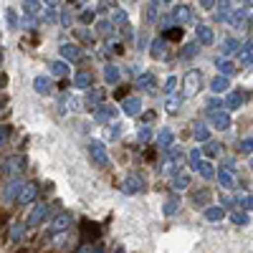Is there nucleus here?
I'll list each match as a JSON object with an SVG mask.
<instances>
[{"mask_svg": "<svg viewBox=\"0 0 253 253\" xmlns=\"http://www.w3.org/2000/svg\"><path fill=\"white\" fill-rule=\"evenodd\" d=\"M51 205H46V203H38L33 210H31V213H28V218H26V225H28V230H36L41 223H43L48 215H51Z\"/></svg>", "mask_w": 253, "mask_h": 253, "instance_id": "1", "label": "nucleus"}, {"mask_svg": "<svg viewBox=\"0 0 253 253\" xmlns=\"http://www.w3.org/2000/svg\"><path fill=\"white\" fill-rule=\"evenodd\" d=\"M74 223V215L71 213H56L51 218V225H48V236H61V233H66V230L71 228Z\"/></svg>", "mask_w": 253, "mask_h": 253, "instance_id": "2", "label": "nucleus"}, {"mask_svg": "<svg viewBox=\"0 0 253 253\" xmlns=\"http://www.w3.org/2000/svg\"><path fill=\"white\" fill-rule=\"evenodd\" d=\"M99 225L91 223V220H81V228H79V243H99Z\"/></svg>", "mask_w": 253, "mask_h": 253, "instance_id": "3", "label": "nucleus"}, {"mask_svg": "<svg viewBox=\"0 0 253 253\" xmlns=\"http://www.w3.org/2000/svg\"><path fill=\"white\" fill-rule=\"evenodd\" d=\"M122 193L124 195H137V193H144V177L142 175H126L124 180H122Z\"/></svg>", "mask_w": 253, "mask_h": 253, "instance_id": "4", "label": "nucleus"}, {"mask_svg": "<svg viewBox=\"0 0 253 253\" xmlns=\"http://www.w3.org/2000/svg\"><path fill=\"white\" fill-rule=\"evenodd\" d=\"M23 180H18V177H10L8 182H5V187H3V198H5V203H18V198H20V193H23Z\"/></svg>", "mask_w": 253, "mask_h": 253, "instance_id": "5", "label": "nucleus"}, {"mask_svg": "<svg viewBox=\"0 0 253 253\" xmlns=\"http://www.w3.org/2000/svg\"><path fill=\"white\" fill-rule=\"evenodd\" d=\"M89 155H91V160H94L99 167H109V155H107V147H104L101 142H96V139H91V142H89Z\"/></svg>", "mask_w": 253, "mask_h": 253, "instance_id": "6", "label": "nucleus"}, {"mask_svg": "<svg viewBox=\"0 0 253 253\" xmlns=\"http://www.w3.org/2000/svg\"><path fill=\"white\" fill-rule=\"evenodd\" d=\"M26 230H28V225L18 223V220H10V223H8V243H10V246H15V243H23V238H26Z\"/></svg>", "mask_w": 253, "mask_h": 253, "instance_id": "7", "label": "nucleus"}, {"mask_svg": "<svg viewBox=\"0 0 253 253\" xmlns=\"http://www.w3.org/2000/svg\"><path fill=\"white\" fill-rule=\"evenodd\" d=\"M208 117H210V124H213V126H218L220 132H225V129H230V126H233V122H230V114H228L225 109H218V112H208Z\"/></svg>", "mask_w": 253, "mask_h": 253, "instance_id": "8", "label": "nucleus"}, {"mask_svg": "<svg viewBox=\"0 0 253 253\" xmlns=\"http://www.w3.org/2000/svg\"><path fill=\"white\" fill-rule=\"evenodd\" d=\"M38 193H41V187L36 182H26L23 185V193H20V198H18V205H31L38 198Z\"/></svg>", "mask_w": 253, "mask_h": 253, "instance_id": "9", "label": "nucleus"}, {"mask_svg": "<svg viewBox=\"0 0 253 253\" xmlns=\"http://www.w3.org/2000/svg\"><path fill=\"white\" fill-rule=\"evenodd\" d=\"M117 117V107H107V104H99V107L94 109V122L96 124H104Z\"/></svg>", "mask_w": 253, "mask_h": 253, "instance_id": "10", "label": "nucleus"}, {"mask_svg": "<svg viewBox=\"0 0 253 253\" xmlns=\"http://www.w3.org/2000/svg\"><path fill=\"white\" fill-rule=\"evenodd\" d=\"M122 109H124L126 117H139V114H142V101L134 99V96H129V99H124Z\"/></svg>", "mask_w": 253, "mask_h": 253, "instance_id": "11", "label": "nucleus"}, {"mask_svg": "<svg viewBox=\"0 0 253 253\" xmlns=\"http://www.w3.org/2000/svg\"><path fill=\"white\" fill-rule=\"evenodd\" d=\"M200 84H203L200 74H198V71H190V74L185 76V94H195V91L200 89Z\"/></svg>", "mask_w": 253, "mask_h": 253, "instance_id": "12", "label": "nucleus"}, {"mask_svg": "<svg viewBox=\"0 0 253 253\" xmlns=\"http://www.w3.org/2000/svg\"><path fill=\"white\" fill-rule=\"evenodd\" d=\"M180 208H182L180 198H177V195H170V198L165 200V210H162V213H165L167 218H172V215H177V213H180Z\"/></svg>", "mask_w": 253, "mask_h": 253, "instance_id": "13", "label": "nucleus"}, {"mask_svg": "<svg viewBox=\"0 0 253 253\" xmlns=\"http://www.w3.org/2000/svg\"><path fill=\"white\" fill-rule=\"evenodd\" d=\"M205 218H208L210 223L223 220V218H225V208H223V205H208V208H205Z\"/></svg>", "mask_w": 253, "mask_h": 253, "instance_id": "14", "label": "nucleus"}, {"mask_svg": "<svg viewBox=\"0 0 253 253\" xmlns=\"http://www.w3.org/2000/svg\"><path fill=\"white\" fill-rule=\"evenodd\" d=\"M190 200H193V205H195V208H208V200H210V190H205V187L195 190V193L190 195Z\"/></svg>", "mask_w": 253, "mask_h": 253, "instance_id": "15", "label": "nucleus"}, {"mask_svg": "<svg viewBox=\"0 0 253 253\" xmlns=\"http://www.w3.org/2000/svg\"><path fill=\"white\" fill-rule=\"evenodd\" d=\"M193 137H195L198 142H208V139H210V129H208L203 122H198V124H193Z\"/></svg>", "mask_w": 253, "mask_h": 253, "instance_id": "16", "label": "nucleus"}, {"mask_svg": "<svg viewBox=\"0 0 253 253\" xmlns=\"http://www.w3.org/2000/svg\"><path fill=\"white\" fill-rule=\"evenodd\" d=\"M74 86H76V89H89V86H91V74L79 71V74L74 76Z\"/></svg>", "mask_w": 253, "mask_h": 253, "instance_id": "17", "label": "nucleus"}, {"mask_svg": "<svg viewBox=\"0 0 253 253\" xmlns=\"http://www.w3.org/2000/svg\"><path fill=\"white\" fill-rule=\"evenodd\" d=\"M155 84H157V79H155L152 74H144V76L137 79V86H139L142 91H152V89H155Z\"/></svg>", "mask_w": 253, "mask_h": 253, "instance_id": "18", "label": "nucleus"}, {"mask_svg": "<svg viewBox=\"0 0 253 253\" xmlns=\"http://www.w3.org/2000/svg\"><path fill=\"white\" fill-rule=\"evenodd\" d=\"M246 101V94H241V91H233L228 99H225V109H238L241 104Z\"/></svg>", "mask_w": 253, "mask_h": 253, "instance_id": "19", "label": "nucleus"}, {"mask_svg": "<svg viewBox=\"0 0 253 253\" xmlns=\"http://www.w3.org/2000/svg\"><path fill=\"white\" fill-rule=\"evenodd\" d=\"M33 89H36L38 94H51V81H48L46 76H36V81H33Z\"/></svg>", "mask_w": 253, "mask_h": 253, "instance_id": "20", "label": "nucleus"}, {"mask_svg": "<svg viewBox=\"0 0 253 253\" xmlns=\"http://www.w3.org/2000/svg\"><path fill=\"white\" fill-rule=\"evenodd\" d=\"M172 132L170 129H160V134H157V147H162V150H167V147H172Z\"/></svg>", "mask_w": 253, "mask_h": 253, "instance_id": "21", "label": "nucleus"}, {"mask_svg": "<svg viewBox=\"0 0 253 253\" xmlns=\"http://www.w3.org/2000/svg\"><path fill=\"white\" fill-rule=\"evenodd\" d=\"M187 160H190V167L198 172V167H200V162H203V147H195V150L187 155Z\"/></svg>", "mask_w": 253, "mask_h": 253, "instance_id": "22", "label": "nucleus"}, {"mask_svg": "<svg viewBox=\"0 0 253 253\" xmlns=\"http://www.w3.org/2000/svg\"><path fill=\"white\" fill-rule=\"evenodd\" d=\"M218 182H220V187H225V190H230L236 182H233V172L230 170H220L218 172Z\"/></svg>", "mask_w": 253, "mask_h": 253, "instance_id": "23", "label": "nucleus"}, {"mask_svg": "<svg viewBox=\"0 0 253 253\" xmlns=\"http://www.w3.org/2000/svg\"><path fill=\"white\" fill-rule=\"evenodd\" d=\"M172 187H175V190L190 187V175H187V172H177V175L172 177Z\"/></svg>", "mask_w": 253, "mask_h": 253, "instance_id": "24", "label": "nucleus"}, {"mask_svg": "<svg viewBox=\"0 0 253 253\" xmlns=\"http://www.w3.org/2000/svg\"><path fill=\"white\" fill-rule=\"evenodd\" d=\"M101 99H104V91H101V89H96V91H89V96H86V107L96 109L99 104H101Z\"/></svg>", "mask_w": 253, "mask_h": 253, "instance_id": "25", "label": "nucleus"}, {"mask_svg": "<svg viewBox=\"0 0 253 253\" xmlns=\"http://www.w3.org/2000/svg\"><path fill=\"white\" fill-rule=\"evenodd\" d=\"M76 253H104V246L101 243H79Z\"/></svg>", "mask_w": 253, "mask_h": 253, "instance_id": "26", "label": "nucleus"}, {"mask_svg": "<svg viewBox=\"0 0 253 253\" xmlns=\"http://www.w3.org/2000/svg\"><path fill=\"white\" fill-rule=\"evenodd\" d=\"M10 134H13V126L10 124H0V150L10 142Z\"/></svg>", "mask_w": 253, "mask_h": 253, "instance_id": "27", "label": "nucleus"}, {"mask_svg": "<svg viewBox=\"0 0 253 253\" xmlns=\"http://www.w3.org/2000/svg\"><path fill=\"white\" fill-rule=\"evenodd\" d=\"M220 147H223V144L210 142V139H208V142H205V147H203V155H205V157H215V155L220 152Z\"/></svg>", "mask_w": 253, "mask_h": 253, "instance_id": "28", "label": "nucleus"}, {"mask_svg": "<svg viewBox=\"0 0 253 253\" xmlns=\"http://www.w3.org/2000/svg\"><path fill=\"white\" fill-rule=\"evenodd\" d=\"M210 89H213L215 94H223V91L228 89V79H225V76H218V79H213V84H210Z\"/></svg>", "mask_w": 253, "mask_h": 253, "instance_id": "29", "label": "nucleus"}, {"mask_svg": "<svg viewBox=\"0 0 253 253\" xmlns=\"http://www.w3.org/2000/svg\"><path fill=\"white\" fill-rule=\"evenodd\" d=\"M238 152L241 155H253V137H246L238 142Z\"/></svg>", "mask_w": 253, "mask_h": 253, "instance_id": "30", "label": "nucleus"}, {"mask_svg": "<svg viewBox=\"0 0 253 253\" xmlns=\"http://www.w3.org/2000/svg\"><path fill=\"white\" fill-rule=\"evenodd\" d=\"M200 175L205 177V180H210V177H215V170H213V162H200Z\"/></svg>", "mask_w": 253, "mask_h": 253, "instance_id": "31", "label": "nucleus"}, {"mask_svg": "<svg viewBox=\"0 0 253 253\" xmlns=\"http://www.w3.org/2000/svg\"><path fill=\"white\" fill-rule=\"evenodd\" d=\"M230 220H233V225H248V213L246 210H236V213L230 215Z\"/></svg>", "mask_w": 253, "mask_h": 253, "instance_id": "32", "label": "nucleus"}, {"mask_svg": "<svg viewBox=\"0 0 253 253\" xmlns=\"http://www.w3.org/2000/svg\"><path fill=\"white\" fill-rule=\"evenodd\" d=\"M51 71H53L56 76H66V74H69V69H66V63H63V61H56V63H51Z\"/></svg>", "mask_w": 253, "mask_h": 253, "instance_id": "33", "label": "nucleus"}, {"mask_svg": "<svg viewBox=\"0 0 253 253\" xmlns=\"http://www.w3.org/2000/svg\"><path fill=\"white\" fill-rule=\"evenodd\" d=\"M180 104H182V99H180V96H170V99H167V112L175 114V112L180 109Z\"/></svg>", "mask_w": 253, "mask_h": 253, "instance_id": "34", "label": "nucleus"}, {"mask_svg": "<svg viewBox=\"0 0 253 253\" xmlns=\"http://www.w3.org/2000/svg\"><path fill=\"white\" fill-rule=\"evenodd\" d=\"M150 137H152V129H150V126H142L139 134H137V142L144 144V142H150Z\"/></svg>", "mask_w": 253, "mask_h": 253, "instance_id": "35", "label": "nucleus"}, {"mask_svg": "<svg viewBox=\"0 0 253 253\" xmlns=\"http://www.w3.org/2000/svg\"><path fill=\"white\" fill-rule=\"evenodd\" d=\"M238 205L246 210V213H251L253 210V195H246V198H238Z\"/></svg>", "mask_w": 253, "mask_h": 253, "instance_id": "36", "label": "nucleus"}, {"mask_svg": "<svg viewBox=\"0 0 253 253\" xmlns=\"http://www.w3.org/2000/svg\"><path fill=\"white\" fill-rule=\"evenodd\" d=\"M107 81H109V84H117V81H119V71H117V66H107Z\"/></svg>", "mask_w": 253, "mask_h": 253, "instance_id": "37", "label": "nucleus"}, {"mask_svg": "<svg viewBox=\"0 0 253 253\" xmlns=\"http://www.w3.org/2000/svg\"><path fill=\"white\" fill-rule=\"evenodd\" d=\"M61 51H63V56L71 58V61H76V58H79V48H74V46H63Z\"/></svg>", "mask_w": 253, "mask_h": 253, "instance_id": "38", "label": "nucleus"}, {"mask_svg": "<svg viewBox=\"0 0 253 253\" xmlns=\"http://www.w3.org/2000/svg\"><path fill=\"white\" fill-rule=\"evenodd\" d=\"M220 107H225L220 99H210V101H208V112H218Z\"/></svg>", "mask_w": 253, "mask_h": 253, "instance_id": "39", "label": "nucleus"}, {"mask_svg": "<svg viewBox=\"0 0 253 253\" xmlns=\"http://www.w3.org/2000/svg\"><path fill=\"white\" fill-rule=\"evenodd\" d=\"M107 134H109L112 139H117V137L122 134V124H112V126H109V132H107Z\"/></svg>", "mask_w": 253, "mask_h": 253, "instance_id": "40", "label": "nucleus"}, {"mask_svg": "<svg viewBox=\"0 0 253 253\" xmlns=\"http://www.w3.org/2000/svg\"><path fill=\"white\" fill-rule=\"evenodd\" d=\"M218 66H220V71H223V76H228L230 71H233V63H228V61H220V63H218Z\"/></svg>", "mask_w": 253, "mask_h": 253, "instance_id": "41", "label": "nucleus"}, {"mask_svg": "<svg viewBox=\"0 0 253 253\" xmlns=\"http://www.w3.org/2000/svg\"><path fill=\"white\" fill-rule=\"evenodd\" d=\"M198 36H200V41H203V43H210V38H213L208 28H200V31H198Z\"/></svg>", "mask_w": 253, "mask_h": 253, "instance_id": "42", "label": "nucleus"}, {"mask_svg": "<svg viewBox=\"0 0 253 253\" xmlns=\"http://www.w3.org/2000/svg\"><path fill=\"white\" fill-rule=\"evenodd\" d=\"M220 205H223V208H233V205H238V198H228V195H225V198L220 200Z\"/></svg>", "mask_w": 253, "mask_h": 253, "instance_id": "43", "label": "nucleus"}, {"mask_svg": "<svg viewBox=\"0 0 253 253\" xmlns=\"http://www.w3.org/2000/svg\"><path fill=\"white\" fill-rule=\"evenodd\" d=\"M177 89V79L172 76V79H167V84H165V91H175Z\"/></svg>", "mask_w": 253, "mask_h": 253, "instance_id": "44", "label": "nucleus"}, {"mask_svg": "<svg viewBox=\"0 0 253 253\" xmlns=\"http://www.w3.org/2000/svg\"><path fill=\"white\" fill-rule=\"evenodd\" d=\"M23 3H26V8L33 13V10H38V0H23Z\"/></svg>", "mask_w": 253, "mask_h": 253, "instance_id": "45", "label": "nucleus"}, {"mask_svg": "<svg viewBox=\"0 0 253 253\" xmlns=\"http://www.w3.org/2000/svg\"><path fill=\"white\" fill-rule=\"evenodd\" d=\"M5 104H8V99L0 96V114H8V107H5Z\"/></svg>", "mask_w": 253, "mask_h": 253, "instance_id": "46", "label": "nucleus"}, {"mask_svg": "<svg viewBox=\"0 0 253 253\" xmlns=\"http://www.w3.org/2000/svg\"><path fill=\"white\" fill-rule=\"evenodd\" d=\"M162 53V43H155V48H152V56H160Z\"/></svg>", "mask_w": 253, "mask_h": 253, "instance_id": "47", "label": "nucleus"}, {"mask_svg": "<svg viewBox=\"0 0 253 253\" xmlns=\"http://www.w3.org/2000/svg\"><path fill=\"white\" fill-rule=\"evenodd\" d=\"M177 15H180V18H182V20H187V15H190V13H187V10H185V8H180V10H177Z\"/></svg>", "mask_w": 253, "mask_h": 253, "instance_id": "48", "label": "nucleus"}, {"mask_svg": "<svg viewBox=\"0 0 253 253\" xmlns=\"http://www.w3.org/2000/svg\"><path fill=\"white\" fill-rule=\"evenodd\" d=\"M248 167H251V170H253V157H251V165H248Z\"/></svg>", "mask_w": 253, "mask_h": 253, "instance_id": "49", "label": "nucleus"}, {"mask_svg": "<svg viewBox=\"0 0 253 253\" xmlns=\"http://www.w3.org/2000/svg\"><path fill=\"white\" fill-rule=\"evenodd\" d=\"M114 253H124V251H122V248H117V251H114Z\"/></svg>", "mask_w": 253, "mask_h": 253, "instance_id": "50", "label": "nucleus"}, {"mask_svg": "<svg viewBox=\"0 0 253 253\" xmlns=\"http://www.w3.org/2000/svg\"><path fill=\"white\" fill-rule=\"evenodd\" d=\"M0 58H3V56H0Z\"/></svg>", "mask_w": 253, "mask_h": 253, "instance_id": "51", "label": "nucleus"}]
</instances>
